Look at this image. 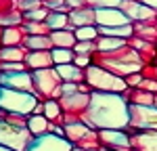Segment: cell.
Segmentation results:
<instances>
[{"mask_svg":"<svg viewBox=\"0 0 157 151\" xmlns=\"http://www.w3.org/2000/svg\"><path fill=\"white\" fill-rule=\"evenodd\" d=\"M82 122L94 130L126 128L130 122L128 103L124 101L121 95H115V92H92L90 105L86 109Z\"/></svg>","mask_w":157,"mask_h":151,"instance_id":"1","label":"cell"},{"mask_svg":"<svg viewBox=\"0 0 157 151\" xmlns=\"http://www.w3.org/2000/svg\"><path fill=\"white\" fill-rule=\"evenodd\" d=\"M38 101L40 99H38L34 92H25V90H15V88L0 86V109L6 111V113L32 115Z\"/></svg>","mask_w":157,"mask_h":151,"instance_id":"2","label":"cell"},{"mask_svg":"<svg viewBox=\"0 0 157 151\" xmlns=\"http://www.w3.org/2000/svg\"><path fill=\"white\" fill-rule=\"evenodd\" d=\"M88 86L92 88V92H115V95H121L128 84L121 76H115L103 69V67H97V65H90L86 67V80Z\"/></svg>","mask_w":157,"mask_h":151,"instance_id":"3","label":"cell"},{"mask_svg":"<svg viewBox=\"0 0 157 151\" xmlns=\"http://www.w3.org/2000/svg\"><path fill=\"white\" fill-rule=\"evenodd\" d=\"M32 78H34V95H36L40 101L59 99L61 95H63V90H61L63 80L59 78V74H57L55 67L36 69V72H32Z\"/></svg>","mask_w":157,"mask_h":151,"instance_id":"4","label":"cell"},{"mask_svg":"<svg viewBox=\"0 0 157 151\" xmlns=\"http://www.w3.org/2000/svg\"><path fill=\"white\" fill-rule=\"evenodd\" d=\"M65 138L71 143L73 147L92 151V149H101V141H98V130L90 128L84 122H71L65 124Z\"/></svg>","mask_w":157,"mask_h":151,"instance_id":"5","label":"cell"},{"mask_svg":"<svg viewBox=\"0 0 157 151\" xmlns=\"http://www.w3.org/2000/svg\"><path fill=\"white\" fill-rule=\"evenodd\" d=\"M59 105L63 109V124H71V122H82L84 113L90 105V95L82 92H73V95H61Z\"/></svg>","mask_w":157,"mask_h":151,"instance_id":"6","label":"cell"},{"mask_svg":"<svg viewBox=\"0 0 157 151\" xmlns=\"http://www.w3.org/2000/svg\"><path fill=\"white\" fill-rule=\"evenodd\" d=\"M32 141H34V134L27 128H19V126L6 124L4 120H0V145L13 151H27Z\"/></svg>","mask_w":157,"mask_h":151,"instance_id":"7","label":"cell"},{"mask_svg":"<svg viewBox=\"0 0 157 151\" xmlns=\"http://www.w3.org/2000/svg\"><path fill=\"white\" fill-rule=\"evenodd\" d=\"M130 122L126 128L130 130H157V107L155 105H128Z\"/></svg>","mask_w":157,"mask_h":151,"instance_id":"8","label":"cell"},{"mask_svg":"<svg viewBox=\"0 0 157 151\" xmlns=\"http://www.w3.org/2000/svg\"><path fill=\"white\" fill-rule=\"evenodd\" d=\"M98 141L101 147L113 151H130V137L126 132V128H105L98 130Z\"/></svg>","mask_w":157,"mask_h":151,"instance_id":"9","label":"cell"},{"mask_svg":"<svg viewBox=\"0 0 157 151\" xmlns=\"http://www.w3.org/2000/svg\"><path fill=\"white\" fill-rule=\"evenodd\" d=\"M71 143L65 137H57V134H42L32 141V145L27 147V151H71Z\"/></svg>","mask_w":157,"mask_h":151,"instance_id":"10","label":"cell"},{"mask_svg":"<svg viewBox=\"0 0 157 151\" xmlns=\"http://www.w3.org/2000/svg\"><path fill=\"white\" fill-rule=\"evenodd\" d=\"M130 137V147L138 151H157V130H130L126 128Z\"/></svg>","mask_w":157,"mask_h":151,"instance_id":"11","label":"cell"},{"mask_svg":"<svg viewBox=\"0 0 157 151\" xmlns=\"http://www.w3.org/2000/svg\"><path fill=\"white\" fill-rule=\"evenodd\" d=\"M94 21H98V27H117V25H128L130 19L124 13L115 11V9H98L94 13Z\"/></svg>","mask_w":157,"mask_h":151,"instance_id":"12","label":"cell"},{"mask_svg":"<svg viewBox=\"0 0 157 151\" xmlns=\"http://www.w3.org/2000/svg\"><path fill=\"white\" fill-rule=\"evenodd\" d=\"M23 63H25V67H27L29 72L55 67L50 50H27V55H25V61H23Z\"/></svg>","mask_w":157,"mask_h":151,"instance_id":"13","label":"cell"},{"mask_svg":"<svg viewBox=\"0 0 157 151\" xmlns=\"http://www.w3.org/2000/svg\"><path fill=\"white\" fill-rule=\"evenodd\" d=\"M121 97H124V101L128 105H145V107H149V105L155 103V92H149L145 88H130L128 86L121 92Z\"/></svg>","mask_w":157,"mask_h":151,"instance_id":"14","label":"cell"},{"mask_svg":"<svg viewBox=\"0 0 157 151\" xmlns=\"http://www.w3.org/2000/svg\"><path fill=\"white\" fill-rule=\"evenodd\" d=\"M57 74L63 82H73V84H80L86 80V69H80L78 65L73 63H65V65H55Z\"/></svg>","mask_w":157,"mask_h":151,"instance_id":"15","label":"cell"},{"mask_svg":"<svg viewBox=\"0 0 157 151\" xmlns=\"http://www.w3.org/2000/svg\"><path fill=\"white\" fill-rule=\"evenodd\" d=\"M48 36L52 42V48H73L78 42L71 29H52Z\"/></svg>","mask_w":157,"mask_h":151,"instance_id":"16","label":"cell"},{"mask_svg":"<svg viewBox=\"0 0 157 151\" xmlns=\"http://www.w3.org/2000/svg\"><path fill=\"white\" fill-rule=\"evenodd\" d=\"M27 48L21 46H4L0 48V63H23Z\"/></svg>","mask_w":157,"mask_h":151,"instance_id":"17","label":"cell"},{"mask_svg":"<svg viewBox=\"0 0 157 151\" xmlns=\"http://www.w3.org/2000/svg\"><path fill=\"white\" fill-rule=\"evenodd\" d=\"M48 120H46V115H36V113H32V115H27V130L36 137H42V134H46L48 132Z\"/></svg>","mask_w":157,"mask_h":151,"instance_id":"18","label":"cell"},{"mask_svg":"<svg viewBox=\"0 0 157 151\" xmlns=\"http://www.w3.org/2000/svg\"><path fill=\"white\" fill-rule=\"evenodd\" d=\"M27 50H52L50 36H27L23 42Z\"/></svg>","mask_w":157,"mask_h":151,"instance_id":"19","label":"cell"},{"mask_svg":"<svg viewBox=\"0 0 157 151\" xmlns=\"http://www.w3.org/2000/svg\"><path fill=\"white\" fill-rule=\"evenodd\" d=\"M124 44H126L124 38H113V36H98L97 38V50H101V52L115 50L120 46H124Z\"/></svg>","mask_w":157,"mask_h":151,"instance_id":"20","label":"cell"},{"mask_svg":"<svg viewBox=\"0 0 157 151\" xmlns=\"http://www.w3.org/2000/svg\"><path fill=\"white\" fill-rule=\"evenodd\" d=\"M124 13H128V17L132 19H151L155 13L149 6H138V4H124Z\"/></svg>","mask_w":157,"mask_h":151,"instance_id":"21","label":"cell"},{"mask_svg":"<svg viewBox=\"0 0 157 151\" xmlns=\"http://www.w3.org/2000/svg\"><path fill=\"white\" fill-rule=\"evenodd\" d=\"M67 23H69V15H65V13H48V17H46V25L50 27V32L65 29Z\"/></svg>","mask_w":157,"mask_h":151,"instance_id":"22","label":"cell"},{"mask_svg":"<svg viewBox=\"0 0 157 151\" xmlns=\"http://www.w3.org/2000/svg\"><path fill=\"white\" fill-rule=\"evenodd\" d=\"M50 55H52V63H55V65L73 63V57H75L73 48H52V50H50Z\"/></svg>","mask_w":157,"mask_h":151,"instance_id":"23","label":"cell"},{"mask_svg":"<svg viewBox=\"0 0 157 151\" xmlns=\"http://www.w3.org/2000/svg\"><path fill=\"white\" fill-rule=\"evenodd\" d=\"M73 36H75L78 42H84V40H92V42H97L98 27H94V25H82V27H78V29L73 32Z\"/></svg>","mask_w":157,"mask_h":151,"instance_id":"24","label":"cell"},{"mask_svg":"<svg viewBox=\"0 0 157 151\" xmlns=\"http://www.w3.org/2000/svg\"><path fill=\"white\" fill-rule=\"evenodd\" d=\"M69 19H71L73 25H78V27H82V25H92L94 13L92 11H75V13L69 15Z\"/></svg>","mask_w":157,"mask_h":151,"instance_id":"25","label":"cell"},{"mask_svg":"<svg viewBox=\"0 0 157 151\" xmlns=\"http://www.w3.org/2000/svg\"><path fill=\"white\" fill-rule=\"evenodd\" d=\"M2 120H4L6 124L19 126V128H27V115H21V113H6L4 111Z\"/></svg>","mask_w":157,"mask_h":151,"instance_id":"26","label":"cell"},{"mask_svg":"<svg viewBox=\"0 0 157 151\" xmlns=\"http://www.w3.org/2000/svg\"><path fill=\"white\" fill-rule=\"evenodd\" d=\"M94 50H97V42H92V40L75 42V46H73V52L75 55H92Z\"/></svg>","mask_w":157,"mask_h":151,"instance_id":"27","label":"cell"},{"mask_svg":"<svg viewBox=\"0 0 157 151\" xmlns=\"http://www.w3.org/2000/svg\"><path fill=\"white\" fill-rule=\"evenodd\" d=\"M140 76L145 80H157V63H145L140 67Z\"/></svg>","mask_w":157,"mask_h":151,"instance_id":"28","label":"cell"},{"mask_svg":"<svg viewBox=\"0 0 157 151\" xmlns=\"http://www.w3.org/2000/svg\"><path fill=\"white\" fill-rule=\"evenodd\" d=\"M46 17H48V11L46 9H34V11L25 13V19L27 21H46Z\"/></svg>","mask_w":157,"mask_h":151,"instance_id":"29","label":"cell"},{"mask_svg":"<svg viewBox=\"0 0 157 151\" xmlns=\"http://www.w3.org/2000/svg\"><path fill=\"white\" fill-rule=\"evenodd\" d=\"M124 80H126V84H128L130 88H138V86H140V82H143L145 78L140 76V72H134V74H128Z\"/></svg>","mask_w":157,"mask_h":151,"instance_id":"30","label":"cell"},{"mask_svg":"<svg viewBox=\"0 0 157 151\" xmlns=\"http://www.w3.org/2000/svg\"><path fill=\"white\" fill-rule=\"evenodd\" d=\"M73 65H78L80 69L90 67V65H92V61H90V55H75V57H73Z\"/></svg>","mask_w":157,"mask_h":151,"instance_id":"31","label":"cell"},{"mask_svg":"<svg viewBox=\"0 0 157 151\" xmlns=\"http://www.w3.org/2000/svg\"><path fill=\"white\" fill-rule=\"evenodd\" d=\"M0 151H13V149H9V147H4V145H0Z\"/></svg>","mask_w":157,"mask_h":151,"instance_id":"32","label":"cell"},{"mask_svg":"<svg viewBox=\"0 0 157 151\" xmlns=\"http://www.w3.org/2000/svg\"><path fill=\"white\" fill-rule=\"evenodd\" d=\"M71 151H86V149H80V147H71Z\"/></svg>","mask_w":157,"mask_h":151,"instance_id":"33","label":"cell"},{"mask_svg":"<svg viewBox=\"0 0 157 151\" xmlns=\"http://www.w3.org/2000/svg\"><path fill=\"white\" fill-rule=\"evenodd\" d=\"M98 151H113V149H105V147H101V149H98Z\"/></svg>","mask_w":157,"mask_h":151,"instance_id":"34","label":"cell"},{"mask_svg":"<svg viewBox=\"0 0 157 151\" xmlns=\"http://www.w3.org/2000/svg\"><path fill=\"white\" fill-rule=\"evenodd\" d=\"M153 105H155V107H157V92H155V103H153Z\"/></svg>","mask_w":157,"mask_h":151,"instance_id":"35","label":"cell"},{"mask_svg":"<svg viewBox=\"0 0 157 151\" xmlns=\"http://www.w3.org/2000/svg\"><path fill=\"white\" fill-rule=\"evenodd\" d=\"M2 115H4V111H2V109H0V120H2Z\"/></svg>","mask_w":157,"mask_h":151,"instance_id":"36","label":"cell"},{"mask_svg":"<svg viewBox=\"0 0 157 151\" xmlns=\"http://www.w3.org/2000/svg\"><path fill=\"white\" fill-rule=\"evenodd\" d=\"M130 151H138V149H134V147H132V149H130Z\"/></svg>","mask_w":157,"mask_h":151,"instance_id":"37","label":"cell"},{"mask_svg":"<svg viewBox=\"0 0 157 151\" xmlns=\"http://www.w3.org/2000/svg\"><path fill=\"white\" fill-rule=\"evenodd\" d=\"M92 151H98V149H92Z\"/></svg>","mask_w":157,"mask_h":151,"instance_id":"38","label":"cell"},{"mask_svg":"<svg viewBox=\"0 0 157 151\" xmlns=\"http://www.w3.org/2000/svg\"><path fill=\"white\" fill-rule=\"evenodd\" d=\"M155 63H157V57H155Z\"/></svg>","mask_w":157,"mask_h":151,"instance_id":"39","label":"cell"}]
</instances>
